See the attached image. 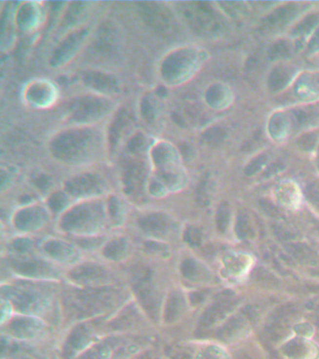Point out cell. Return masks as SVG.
Segmentation results:
<instances>
[{"label": "cell", "mask_w": 319, "mask_h": 359, "mask_svg": "<svg viewBox=\"0 0 319 359\" xmlns=\"http://www.w3.org/2000/svg\"><path fill=\"white\" fill-rule=\"evenodd\" d=\"M237 234L241 239H246L250 235V225L245 216H239L237 224Z\"/></svg>", "instance_id": "obj_13"}, {"label": "cell", "mask_w": 319, "mask_h": 359, "mask_svg": "<svg viewBox=\"0 0 319 359\" xmlns=\"http://www.w3.org/2000/svg\"><path fill=\"white\" fill-rule=\"evenodd\" d=\"M29 242L25 239H19L17 240L15 243H14V246L17 249V250H20V251H23L25 249H27L29 246Z\"/></svg>", "instance_id": "obj_17"}, {"label": "cell", "mask_w": 319, "mask_h": 359, "mask_svg": "<svg viewBox=\"0 0 319 359\" xmlns=\"http://www.w3.org/2000/svg\"><path fill=\"white\" fill-rule=\"evenodd\" d=\"M14 267L17 270L25 275H38L41 273H45L47 270V266L41 261H36V260H28V261H22V262H16L14 264Z\"/></svg>", "instance_id": "obj_7"}, {"label": "cell", "mask_w": 319, "mask_h": 359, "mask_svg": "<svg viewBox=\"0 0 319 359\" xmlns=\"http://www.w3.org/2000/svg\"><path fill=\"white\" fill-rule=\"evenodd\" d=\"M183 239L190 245L199 246L201 241V234L199 229L195 227H188L183 234Z\"/></svg>", "instance_id": "obj_10"}, {"label": "cell", "mask_w": 319, "mask_h": 359, "mask_svg": "<svg viewBox=\"0 0 319 359\" xmlns=\"http://www.w3.org/2000/svg\"><path fill=\"white\" fill-rule=\"evenodd\" d=\"M125 241L124 239H114L104 248L103 254L110 259H118L125 252Z\"/></svg>", "instance_id": "obj_8"}, {"label": "cell", "mask_w": 319, "mask_h": 359, "mask_svg": "<svg viewBox=\"0 0 319 359\" xmlns=\"http://www.w3.org/2000/svg\"><path fill=\"white\" fill-rule=\"evenodd\" d=\"M140 226L151 234H164L170 227V222L164 215L153 214L143 217L139 222Z\"/></svg>", "instance_id": "obj_4"}, {"label": "cell", "mask_w": 319, "mask_h": 359, "mask_svg": "<svg viewBox=\"0 0 319 359\" xmlns=\"http://www.w3.org/2000/svg\"><path fill=\"white\" fill-rule=\"evenodd\" d=\"M132 287L145 312L153 319H156L159 316L160 299L152 283L151 270L145 268L134 269L132 274Z\"/></svg>", "instance_id": "obj_2"}, {"label": "cell", "mask_w": 319, "mask_h": 359, "mask_svg": "<svg viewBox=\"0 0 319 359\" xmlns=\"http://www.w3.org/2000/svg\"><path fill=\"white\" fill-rule=\"evenodd\" d=\"M66 247L67 246H65L63 242L57 241V240H53V241H49L46 244L45 250L46 252H48L52 256L60 257V256H64L65 255Z\"/></svg>", "instance_id": "obj_11"}, {"label": "cell", "mask_w": 319, "mask_h": 359, "mask_svg": "<svg viewBox=\"0 0 319 359\" xmlns=\"http://www.w3.org/2000/svg\"><path fill=\"white\" fill-rule=\"evenodd\" d=\"M184 302L182 296L177 292H172L165 305L164 320L167 323L175 322L182 314Z\"/></svg>", "instance_id": "obj_5"}, {"label": "cell", "mask_w": 319, "mask_h": 359, "mask_svg": "<svg viewBox=\"0 0 319 359\" xmlns=\"http://www.w3.org/2000/svg\"><path fill=\"white\" fill-rule=\"evenodd\" d=\"M228 219H229V211L228 207L222 206L219 210V213L217 214V226L220 231H225L227 225H228Z\"/></svg>", "instance_id": "obj_14"}, {"label": "cell", "mask_w": 319, "mask_h": 359, "mask_svg": "<svg viewBox=\"0 0 319 359\" xmlns=\"http://www.w3.org/2000/svg\"><path fill=\"white\" fill-rule=\"evenodd\" d=\"M191 299V301L193 302V304H197V303L200 302L203 299V297L200 295V294H198V293H194L191 295L190 297Z\"/></svg>", "instance_id": "obj_19"}, {"label": "cell", "mask_w": 319, "mask_h": 359, "mask_svg": "<svg viewBox=\"0 0 319 359\" xmlns=\"http://www.w3.org/2000/svg\"><path fill=\"white\" fill-rule=\"evenodd\" d=\"M197 269H198L197 264L195 263V261H193V260L186 259L182 262L181 271H182V275L185 278H188V279L194 278V276L197 273Z\"/></svg>", "instance_id": "obj_12"}, {"label": "cell", "mask_w": 319, "mask_h": 359, "mask_svg": "<svg viewBox=\"0 0 319 359\" xmlns=\"http://www.w3.org/2000/svg\"><path fill=\"white\" fill-rule=\"evenodd\" d=\"M160 245L157 242H147L146 243V248L149 249V251H160L162 249V247H160Z\"/></svg>", "instance_id": "obj_18"}, {"label": "cell", "mask_w": 319, "mask_h": 359, "mask_svg": "<svg viewBox=\"0 0 319 359\" xmlns=\"http://www.w3.org/2000/svg\"><path fill=\"white\" fill-rule=\"evenodd\" d=\"M36 217H38V216L34 215L32 213H29V212L22 213L17 216L15 223H16V225L19 228L28 229V228H31V227L37 225L35 224L38 222L39 218H36Z\"/></svg>", "instance_id": "obj_9"}, {"label": "cell", "mask_w": 319, "mask_h": 359, "mask_svg": "<svg viewBox=\"0 0 319 359\" xmlns=\"http://www.w3.org/2000/svg\"><path fill=\"white\" fill-rule=\"evenodd\" d=\"M308 197L312 201L319 206V183H316L309 187Z\"/></svg>", "instance_id": "obj_16"}, {"label": "cell", "mask_w": 319, "mask_h": 359, "mask_svg": "<svg viewBox=\"0 0 319 359\" xmlns=\"http://www.w3.org/2000/svg\"><path fill=\"white\" fill-rule=\"evenodd\" d=\"M117 291L112 287H97L69 293L65 298V308L70 315L83 318L110 309L116 300Z\"/></svg>", "instance_id": "obj_1"}, {"label": "cell", "mask_w": 319, "mask_h": 359, "mask_svg": "<svg viewBox=\"0 0 319 359\" xmlns=\"http://www.w3.org/2000/svg\"><path fill=\"white\" fill-rule=\"evenodd\" d=\"M106 275L105 269L94 264L80 265L70 271L71 278L80 281L102 280L106 278Z\"/></svg>", "instance_id": "obj_3"}, {"label": "cell", "mask_w": 319, "mask_h": 359, "mask_svg": "<svg viewBox=\"0 0 319 359\" xmlns=\"http://www.w3.org/2000/svg\"><path fill=\"white\" fill-rule=\"evenodd\" d=\"M229 305H230V301L228 300V299L218 300L214 305H212L210 308L206 310L205 313L201 316L200 321H199L200 325L203 326L213 325L215 322H217L218 319L222 317V315H224L226 311L229 308L228 307Z\"/></svg>", "instance_id": "obj_6"}, {"label": "cell", "mask_w": 319, "mask_h": 359, "mask_svg": "<svg viewBox=\"0 0 319 359\" xmlns=\"http://www.w3.org/2000/svg\"><path fill=\"white\" fill-rule=\"evenodd\" d=\"M256 280L263 282V283H267V284H274V278L273 275H271L269 272L267 271H263L260 269L256 270L255 275H254Z\"/></svg>", "instance_id": "obj_15"}]
</instances>
